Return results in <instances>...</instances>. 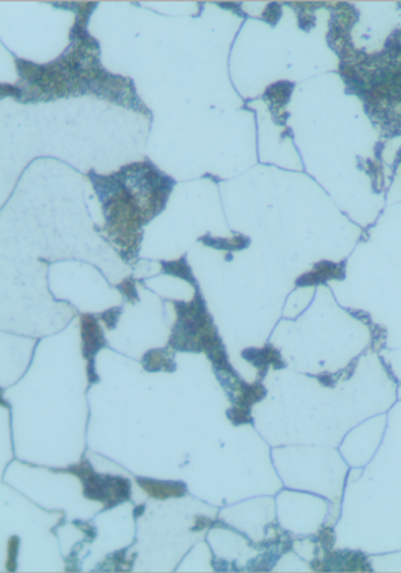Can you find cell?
Returning a JSON list of instances; mask_svg holds the SVG:
<instances>
[{
	"mask_svg": "<svg viewBox=\"0 0 401 573\" xmlns=\"http://www.w3.org/2000/svg\"><path fill=\"white\" fill-rule=\"evenodd\" d=\"M82 494L89 500L103 503L105 500V475L93 472L82 481Z\"/></svg>",
	"mask_w": 401,
	"mask_h": 573,
	"instance_id": "cell-10",
	"label": "cell"
},
{
	"mask_svg": "<svg viewBox=\"0 0 401 573\" xmlns=\"http://www.w3.org/2000/svg\"><path fill=\"white\" fill-rule=\"evenodd\" d=\"M53 472H56V473H68V474L75 475V476H77L79 479H80L81 482L82 481H85L89 475L92 474L94 470H93V468H92V465H90V462L88 461V459H81L79 463H76V465H70V466H68V468H65V469H57V470H53Z\"/></svg>",
	"mask_w": 401,
	"mask_h": 573,
	"instance_id": "cell-12",
	"label": "cell"
},
{
	"mask_svg": "<svg viewBox=\"0 0 401 573\" xmlns=\"http://www.w3.org/2000/svg\"><path fill=\"white\" fill-rule=\"evenodd\" d=\"M211 523H212V520L207 516H196L195 518V526L191 530L192 531H203L204 529L211 526Z\"/></svg>",
	"mask_w": 401,
	"mask_h": 573,
	"instance_id": "cell-19",
	"label": "cell"
},
{
	"mask_svg": "<svg viewBox=\"0 0 401 573\" xmlns=\"http://www.w3.org/2000/svg\"><path fill=\"white\" fill-rule=\"evenodd\" d=\"M142 367L147 372H174L177 370L175 351L168 346L147 351L141 360Z\"/></svg>",
	"mask_w": 401,
	"mask_h": 573,
	"instance_id": "cell-5",
	"label": "cell"
},
{
	"mask_svg": "<svg viewBox=\"0 0 401 573\" xmlns=\"http://www.w3.org/2000/svg\"><path fill=\"white\" fill-rule=\"evenodd\" d=\"M19 537L12 536L8 540V561H7V570L14 572L16 571V560H18V551H19Z\"/></svg>",
	"mask_w": 401,
	"mask_h": 573,
	"instance_id": "cell-15",
	"label": "cell"
},
{
	"mask_svg": "<svg viewBox=\"0 0 401 573\" xmlns=\"http://www.w3.org/2000/svg\"><path fill=\"white\" fill-rule=\"evenodd\" d=\"M344 277V266L341 264H334L328 261H322L314 265V269L296 281L297 286H311L323 283L328 279H338Z\"/></svg>",
	"mask_w": 401,
	"mask_h": 573,
	"instance_id": "cell-6",
	"label": "cell"
},
{
	"mask_svg": "<svg viewBox=\"0 0 401 573\" xmlns=\"http://www.w3.org/2000/svg\"><path fill=\"white\" fill-rule=\"evenodd\" d=\"M205 246H211L215 249H221V251H241L249 246L250 240L242 235L235 236V238H212L209 235H205L204 238H199Z\"/></svg>",
	"mask_w": 401,
	"mask_h": 573,
	"instance_id": "cell-9",
	"label": "cell"
},
{
	"mask_svg": "<svg viewBox=\"0 0 401 573\" xmlns=\"http://www.w3.org/2000/svg\"><path fill=\"white\" fill-rule=\"evenodd\" d=\"M131 500V483L120 475H105V510H110L123 502Z\"/></svg>",
	"mask_w": 401,
	"mask_h": 573,
	"instance_id": "cell-4",
	"label": "cell"
},
{
	"mask_svg": "<svg viewBox=\"0 0 401 573\" xmlns=\"http://www.w3.org/2000/svg\"><path fill=\"white\" fill-rule=\"evenodd\" d=\"M281 5L277 4V3H270V4L266 5V8H265V11L262 14V18L266 20L269 24L276 25L279 23L280 18H281Z\"/></svg>",
	"mask_w": 401,
	"mask_h": 573,
	"instance_id": "cell-16",
	"label": "cell"
},
{
	"mask_svg": "<svg viewBox=\"0 0 401 573\" xmlns=\"http://www.w3.org/2000/svg\"><path fill=\"white\" fill-rule=\"evenodd\" d=\"M75 526H76V527H79L80 530H82V533H85L88 543H90V540H94V539H96V536H97V531H96V529H94L92 524L85 523V522H82V520H76V522H75Z\"/></svg>",
	"mask_w": 401,
	"mask_h": 573,
	"instance_id": "cell-17",
	"label": "cell"
},
{
	"mask_svg": "<svg viewBox=\"0 0 401 573\" xmlns=\"http://www.w3.org/2000/svg\"><path fill=\"white\" fill-rule=\"evenodd\" d=\"M117 289L127 302L135 303V302L140 301V296H138V292H137V288H135V281L133 278L123 279L120 283L117 285Z\"/></svg>",
	"mask_w": 401,
	"mask_h": 573,
	"instance_id": "cell-13",
	"label": "cell"
},
{
	"mask_svg": "<svg viewBox=\"0 0 401 573\" xmlns=\"http://www.w3.org/2000/svg\"><path fill=\"white\" fill-rule=\"evenodd\" d=\"M86 377H88V381H89V385L97 384L100 381V376L97 375V372H96L94 359L88 360V364H86Z\"/></svg>",
	"mask_w": 401,
	"mask_h": 573,
	"instance_id": "cell-18",
	"label": "cell"
},
{
	"mask_svg": "<svg viewBox=\"0 0 401 573\" xmlns=\"http://www.w3.org/2000/svg\"><path fill=\"white\" fill-rule=\"evenodd\" d=\"M241 356L259 370V379L266 376L269 366H273L276 370H281L286 366L280 351L270 344H266L263 348H246L241 353Z\"/></svg>",
	"mask_w": 401,
	"mask_h": 573,
	"instance_id": "cell-2",
	"label": "cell"
},
{
	"mask_svg": "<svg viewBox=\"0 0 401 573\" xmlns=\"http://www.w3.org/2000/svg\"><path fill=\"white\" fill-rule=\"evenodd\" d=\"M144 509H146V506L144 505H140V506H137L135 509H134V518L137 519V518H140L143 513H144Z\"/></svg>",
	"mask_w": 401,
	"mask_h": 573,
	"instance_id": "cell-20",
	"label": "cell"
},
{
	"mask_svg": "<svg viewBox=\"0 0 401 573\" xmlns=\"http://www.w3.org/2000/svg\"><path fill=\"white\" fill-rule=\"evenodd\" d=\"M81 350L86 360L94 359L100 350L107 346L103 330L97 316L93 314H82L80 316Z\"/></svg>",
	"mask_w": 401,
	"mask_h": 573,
	"instance_id": "cell-1",
	"label": "cell"
},
{
	"mask_svg": "<svg viewBox=\"0 0 401 573\" xmlns=\"http://www.w3.org/2000/svg\"><path fill=\"white\" fill-rule=\"evenodd\" d=\"M120 314H122V307H112L106 311H102L99 316L107 330H114L118 324Z\"/></svg>",
	"mask_w": 401,
	"mask_h": 573,
	"instance_id": "cell-14",
	"label": "cell"
},
{
	"mask_svg": "<svg viewBox=\"0 0 401 573\" xmlns=\"http://www.w3.org/2000/svg\"><path fill=\"white\" fill-rule=\"evenodd\" d=\"M135 481L142 490L154 499L166 500L168 498H181L187 494V485L179 481H158L143 476Z\"/></svg>",
	"mask_w": 401,
	"mask_h": 573,
	"instance_id": "cell-3",
	"label": "cell"
},
{
	"mask_svg": "<svg viewBox=\"0 0 401 573\" xmlns=\"http://www.w3.org/2000/svg\"><path fill=\"white\" fill-rule=\"evenodd\" d=\"M227 417L232 422V425H235V426L253 424V421H255L253 417L250 416V409L237 407V405H233L232 408H229L227 411Z\"/></svg>",
	"mask_w": 401,
	"mask_h": 573,
	"instance_id": "cell-11",
	"label": "cell"
},
{
	"mask_svg": "<svg viewBox=\"0 0 401 573\" xmlns=\"http://www.w3.org/2000/svg\"><path fill=\"white\" fill-rule=\"evenodd\" d=\"M293 89H294L293 82L280 81L277 84L270 85L266 89V92L263 94V99L270 103V107L276 106L277 109H282L289 102Z\"/></svg>",
	"mask_w": 401,
	"mask_h": 573,
	"instance_id": "cell-8",
	"label": "cell"
},
{
	"mask_svg": "<svg viewBox=\"0 0 401 573\" xmlns=\"http://www.w3.org/2000/svg\"><path fill=\"white\" fill-rule=\"evenodd\" d=\"M161 273L167 275V276H174V277L181 278L187 282H190L191 285L195 286V289L198 288V281L194 276L188 262H187V256H181L179 259L175 261H161Z\"/></svg>",
	"mask_w": 401,
	"mask_h": 573,
	"instance_id": "cell-7",
	"label": "cell"
}]
</instances>
